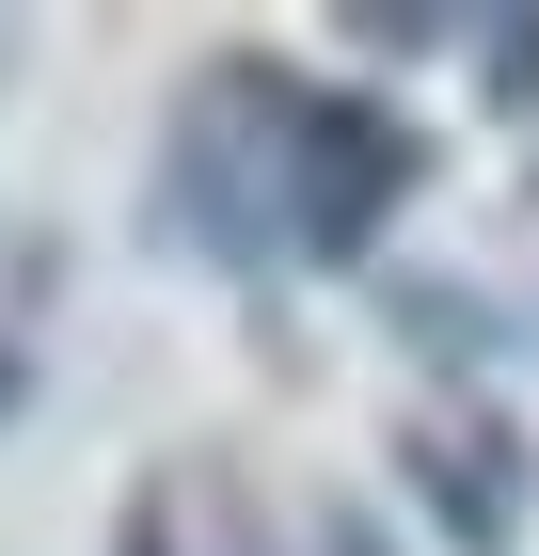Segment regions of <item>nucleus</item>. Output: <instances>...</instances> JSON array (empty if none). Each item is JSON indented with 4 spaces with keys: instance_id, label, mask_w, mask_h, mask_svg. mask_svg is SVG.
I'll return each instance as SVG.
<instances>
[{
    "instance_id": "obj_1",
    "label": "nucleus",
    "mask_w": 539,
    "mask_h": 556,
    "mask_svg": "<svg viewBox=\"0 0 539 556\" xmlns=\"http://www.w3.org/2000/svg\"><path fill=\"white\" fill-rule=\"evenodd\" d=\"M428 175V143L381 96H301L270 64H222L207 128H175V239L207 255H365L381 207Z\"/></svg>"
}]
</instances>
